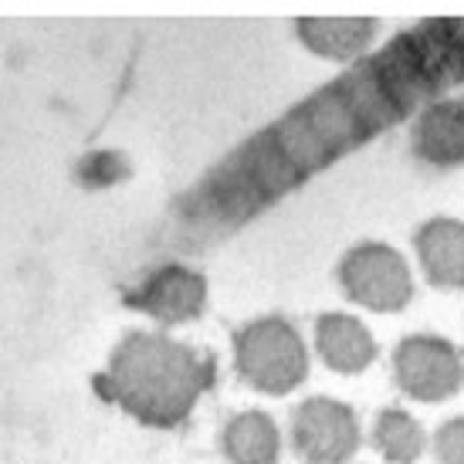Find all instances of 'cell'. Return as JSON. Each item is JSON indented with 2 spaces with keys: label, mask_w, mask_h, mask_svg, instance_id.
Returning a JSON list of instances; mask_svg holds the SVG:
<instances>
[{
  "label": "cell",
  "mask_w": 464,
  "mask_h": 464,
  "mask_svg": "<svg viewBox=\"0 0 464 464\" xmlns=\"http://www.w3.org/2000/svg\"><path fill=\"white\" fill-rule=\"evenodd\" d=\"M214 376L218 362L204 349L177 343L169 335L130 333L95 383L142 424L177 427L214 387Z\"/></svg>",
  "instance_id": "6da1fadb"
},
{
  "label": "cell",
  "mask_w": 464,
  "mask_h": 464,
  "mask_svg": "<svg viewBox=\"0 0 464 464\" xmlns=\"http://www.w3.org/2000/svg\"><path fill=\"white\" fill-rule=\"evenodd\" d=\"M434 451H438L440 464H464V417H454L438 427Z\"/></svg>",
  "instance_id": "5bb4252c"
},
{
  "label": "cell",
  "mask_w": 464,
  "mask_h": 464,
  "mask_svg": "<svg viewBox=\"0 0 464 464\" xmlns=\"http://www.w3.org/2000/svg\"><path fill=\"white\" fill-rule=\"evenodd\" d=\"M413 156L434 169L464 167V99H438L413 119Z\"/></svg>",
  "instance_id": "52a82bcc"
},
{
  "label": "cell",
  "mask_w": 464,
  "mask_h": 464,
  "mask_svg": "<svg viewBox=\"0 0 464 464\" xmlns=\"http://www.w3.org/2000/svg\"><path fill=\"white\" fill-rule=\"evenodd\" d=\"M130 173L126 160L119 153H92L82 167H78V177L85 187H109V183L122 180Z\"/></svg>",
  "instance_id": "4fadbf2b"
},
{
  "label": "cell",
  "mask_w": 464,
  "mask_h": 464,
  "mask_svg": "<svg viewBox=\"0 0 464 464\" xmlns=\"http://www.w3.org/2000/svg\"><path fill=\"white\" fill-rule=\"evenodd\" d=\"M360 440V420L343 400L309 397L292 411V444L305 464H346Z\"/></svg>",
  "instance_id": "277c9868"
},
{
  "label": "cell",
  "mask_w": 464,
  "mask_h": 464,
  "mask_svg": "<svg viewBox=\"0 0 464 464\" xmlns=\"http://www.w3.org/2000/svg\"><path fill=\"white\" fill-rule=\"evenodd\" d=\"M393 376L411 400L440 403L464 387V360L440 335H407L393 353Z\"/></svg>",
  "instance_id": "5b68a950"
},
{
  "label": "cell",
  "mask_w": 464,
  "mask_h": 464,
  "mask_svg": "<svg viewBox=\"0 0 464 464\" xmlns=\"http://www.w3.org/2000/svg\"><path fill=\"white\" fill-rule=\"evenodd\" d=\"M339 285L346 298L373 312H403L413 298V275L397 247L366 241L349 247L339 261Z\"/></svg>",
  "instance_id": "3957f363"
},
{
  "label": "cell",
  "mask_w": 464,
  "mask_h": 464,
  "mask_svg": "<svg viewBox=\"0 0 464 464\" xmlns=\"http://www.w3.org/2000/svg\"><path fill=\"white\" fill-rule=\"evenodd\" d=\"M315 349L329 370L343 376L362 373L376 360V339L370 329L346 312H329L315 323Z\"/></svg>",
  "instance_id": "ba28073f"
},
{
  "label": "cell",
  "mask_w": 464,
  "mask_h": 464,
  "mask_svg": "<svg viewBox=\"0 0 464 464\" xmlns=\"http://www.w3.org/2000/svg\"><path fill=\"white\" fill-rule=\"evenodd\" d=\"M413 247L434 288H464V220L430 218L417 231Z\"/></svg>",
  "instance_id": "9c48e42d"
},
{
  "label": "cell",
  "mask_w": 464,
  "mask_h": 464,
  "mask_svg": "<svg viewBox=\"0 0 464 464\" xmlns=\"http://www.w3.org/2000/svg\"><path fill=\"white\" fill-rule=\"evenodd\" d=\"M234 362L251 390L285 397L309 376V349L295 325L282 315H265L234 333Z\"/></svg>",
  "instance_id": "7a4b0ae2"
},
{
  "label": "cell",
  "mask_w": 464,
  "mask_h": 464,
  "mask_svg": "<svg viewBox=\"0 0 464 464\" xmlns=\"http://www.w3.org/2000/svg\"><path fill=\"white\" fill-rule=\"evenodd\" d=\"M130 309L150 315L156 323L180 325L190 319H200L207 305V282L204 275L187 265H163L150 271L130 295Z\"/></svg>",
  "instance_id": "8992f818"
},
{
  "label": "cell",
  "mask_w": 464,
  "mask_h": 464,
  "mask_svg": "<svg viewBox=\"0 0 464 464\" xmlns=\"http://www.w3.org/2000/svg\"><path fill=\"white\" fill-rule=\"evenodd\" d=\"M373 444L390 464H413L424 454L427 434L424 427L417 424V417H411L400 407H387L376 413L373 420Z\"/></svg>",
  "instance_id": "7c38bea8"
},
{
  "label": "cell",
  "mask_w": 464,
  "mask_h": 464,
  "mask_svg": "<svg viewBox=\"0 0 464 464\" xmlns=\"http://www.w3.org/2000/svg\"><path fill=\"white\" fill-rule=\"evenodd\" d=\"M298 41L319 58L349 62L360 58L376 38L373 17H302L295 24Z\"/></svg>",
  "instance_id": "30bf717a"
},
{
  "label": "cell",
  "mask_w": 464,
  "mask_h": 464,
  "mask_svg": "<svg viewBox=\"0 0 464 464\" xmlns=\"http://www.w3.org/2000/svg\"><path fill=\"white\" fill-rule=\"evenodd\" d=\"M220 448L231 464H275L282 458V434L265 411H245L227 420Z\"/></svg>",
  "instance_id": "8fae6325"
}]
</instances>
